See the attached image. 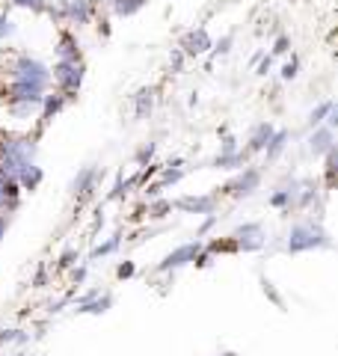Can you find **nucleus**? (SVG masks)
Wrapping results in <instances>:
<instances>
[{
	"label": "nucleus",
	"instance_id": "f257e3e1",
	"mask_svg": "<svg viewBox=\"0 0 338 356\" xmlns=\"http://www.w3.org/2000/svg\"><path fill=\"white\" fill-rule=\"evenodd\" d=\"M36 163V137H3L0 140V175L15 178Z\"/></svg>",
	"mask_w": 338,
	"mask_h": 356
},
{
	"label": "nucleus",
	"instance_id": "f03ea898",
	"mask_svg": "<svg viewBox=\"0 0 338 356\" xmlns=\"http://www.w3.org/2000/svg\"><path fill=\"white\" fill-rule=\"evenodd\" d=\"M326 247H332V241L321 222H297V226H291L288 241H285V250L294 255L309 252V250H326Z\"/></svg>",
	"mask_w": 338,
	"mask_h": 356
},
{
	"label": "nucleus",
	"instance_id": "7ed1b4c3",
	"mask_svg": "<svg viewBox=\"0 0 338 356\" xmlns=\"http://www.w3.org/2000/svg\"><path fill=\"white\" fill-rule=\"evenodd\" d=\"M83 77H86L83 60H56L54 69H51V81L56 86V92H63L69 102H72L77 92H81Z\"/></svg>",
	"mask_w": 338,
	"mask_h": 356
},
{
	"label": "nucleus",
	"instance_id": "20e7f679",
	"mask_svg": "<svg viewBox=\"0 0 338 356\" xmlns=\"http://www.w3.org/2000/svg\"><path fill=\"white\" fill-rule=\"evenodd\" d=\"M9 74L15 81H30V83H42V86H51V65H45L42 60L30 57V54H18L9 65Z\"/></svg>",
	"mask_w": 338,
	"mask_h": 356
},
{
	"label": "nucleus",
	"instance_id": "39448f33",
	"mask_svg": "<svg viewBox=\"0 0 338 356\" xmlns=\"http://www.w3.org/2000/svg\"><path fill=\"white\" fill-rule=\"evenodd\" d=\"M45 92H48V86L42 83H30V81H9L6 86V104L15 107V104H27V107H39Z\"/></svg>",
	"mask_w": 338,
	"mask_h": 356
},
{
	"label": "nucleus",
	"instance_id": "423d86ee",
	"mask_svg": "<svg viewBox=\"0 0 338 356\" xmlns=\"http://www.w3.org/2000/svg\"><path fill=\"white\" fill-rule=\"evenodd\" d=\"M258 184H261V170H255V166H241V172L234 178H229L220 193L232 196V199H246L258 191Z\"/></svg>",
	"mask_w": 338,
	"mask_h": 356
},
{
	"label": "nucleus",
	"instance_id": "0eeeda50",
	"mask_svg": "<svg viewBox=\"0 0 338 356\" xmlns=\"http://www.w3.org/2000/svg\"><path fill=\"white\" fill-rule=\"evenodd\" d=\"M202 247L205 243L202 241H190V243H182V247H175L172 252H166L163 259H161V264L154 267L157 273H172V270H182V267H187V264H193V259L202 252Z\"/></svg>",
	"mask_w": 338,
	"mask_h": 356
},
{
	"label": "nucleus",
	"instance_id": "6e6552de",
	"mask_svg": "<svg viewBox=\"0 0 338 356\" xmlns=\"http://www.w3.org/2000/svg\"><path fill=\"white\" fill-rule=\"evenodd\" d=\"M187 175V170H184V161L182 158H175V161H169L166 166H161V178L157 181H152L149 187H145V196L149 199H154V196H161L166 187H172V184H178L182 178Z\"/></svg>",
	"mask_w": 338,
	"mask_h": 356
},
{
	"label": "nucleus",
	"instance_id": "1a4fd4ad",
	"mask_svg": "<svg viewBox=\"0 0 338 356\" xmlns=\"http://www.w3.org/2000/svg\"><path fill=\"white\" fill-rule=\"evenodd\" d=\"M234 243H238V252H255L264 247V229L261 222H243V226H238L232 232Z\"/></svg>",
	"mask_w": 338,
	"mask_h": 356
},
{
	"label": "nucleus",
	"instance_id": "9d476101",
	"mask_svg": "<svg viewBox=\"0 0 338 356\" xmlns=\"http://www.w3.org/2000/svg\"><path fill=\"white\" fill-rule=\"evenodd\" d=\"M175 211H182V214H214L217 211V196H211V193H190V196H178L175 202H172Z\"/></svg>",
	"mask_w": 338,
	"mask_h": 356
},
{
	"label": "nucleus",
	"instance_id": "9b49d317",
	"mask_svg": "<svg viewBox=\"0 0 338 356\" xmlns=\"http://www.w3.org/2000/svg\"><path fill=\"white\" fill-rule=\"evenodd\" d=\"M211 44H214L211 33H208L205 27H193V30H187L184 36H182L178 48H182L184 57H202V54L211 51Z\"/></svg>",
	"mask_w": 338,
	"mask_h": 356
},
{
	"label": "nucleus",
	"instance_id": "f8f14e48",
	"mask_svg": "<svg viewBox=\"0 0 338 356\" xmlns=\"http://www.w3.org/2000/svg\"><path fill=\"white\" fill-rule=\"evenodd\" d=\"M65 104H69V98H65L63 92H45L42 104H39L42 113H39V131H36V137H39V134H42L45 128L51 125V122H54L56 116H60V110H63Z\"/></svg>",
	"mask_w": 338,
	"mask_h": 356
},
{
	"label": "nucleus",
	"instance_id": "ddd939ff",
	"mask_svg": "<svg viewBox=\"0 0 338 356\" xmlns=\"http://www.w3.org/2000/svg\"><path fill=\"white\" fill-rule=\"evenodd\" d=\"M21 205V187L15 178H6L0 175V214H13V211H18Z\"/></svg>",
	"mask_w": 338,
	"mask_h": 356
},
{
	"label": "nucleus",
	"instance_id": "4468645a",
	"mask_svg": "<svg viewBox=\"0 0 338 356\" xmlns=\"http://www.w3.org/2000/svg\"><path fill=\"white\" fill-rule=\"evenodd\" d=\"M98 175H101L98 166H86V170H81V172H77V178L72 181V193L81 196V199L89 196L95 191V184H98Z\"/></svg>",
	"mask_w": 338,
	"mask_h": 356
},
{
	"label": "nucleus",
	"instance_id": "2eb2a0df",
	"mask_svg": "<svg viewBox=\"0 0 338 356\" xmlns=\"http://www.w3.org/2000/svg\"><path fill=\"white\" fill-rule=\"evenodd\" d=\"M56 60H83L81 57V42L72 30H63L56 39Z\"/></svg>",
	"mask_w": 338,
	"mask_h": 356
},
{
	"label": "nucleus",
	"instance_id": "dca6fc26",
	"mask_svg": "<svg viewBox=\"0 0 338 356\" xmlns=\"http://www.w3.org/2000/svg\"><path fill=\"white\" fill-rule=\"evenodd\" d=\"M273 125L270 122H258V125L252 128V134H250V140H246V154H258V152H264V146H267V140L273 137Z\"/></svg>",
	"mask_w": 338,
	"mask_h": 356
},
{
	"label": "nucleus",
	"instance_id": "f3484780",
	"mask_svg": "<svg viewBox=\"0 0 338 356\" xmlns=\"http://www.w3.org/2000/svg\"><path fill=\"white\" fill-rule=\"evenodd\" d=\"M335 146V131L332 128H326V125H318L312 131V137H309V152L312 154H326Z\"/></svg>",
	"mask_w": 338,
	"mask_h": 356
},
{
	"label": "nucleus",
	"instance_id": "a211bd4d",
	"mask_svg": "<svg viewBox=\"0 0 338 356\" xmlns=\"http://www.w3.org/2000/svg\"><path fill=\"white\" fill-rule=\"evenodd\" d=\"M300 184H303V181H291V184H285V187H279V191L270 196V205L282 208V211H291V208H294V199H297Z\"/></svg>",
	"mask_w": 338,
	"mask_h": 356
},
{
	"label": "nucleus",
	"instance_id": "6ab92c4d",
	"mask_svg": "<svg viewBox=\"0 0 338 356\" xmlns=\"http://www.w3.org/2000/svg\"><path fill=\"white\" fill-rule=\"evenodd\" d=\"M42 178H45V170H42V166H39V163H30L27 170L18 175V187H21V193H33V191H39Z\"/></svg>",
	"mask_w": 338,
	"mask_h": 356
},
{
	"label": "nucleus",
	"instance_id": "aec40b11",
	"mask_svg": "<svg viewBox=\"0 0 338 356\" xmlns=\"http://www.w3.org/2000/svg\"><path fill=\"white\" fill-rule=\"evenodd\" d=\"M113 306V297L110 294H95L92 300H86V303H81V306H74L81 315H101V312H107Z\"/></svg>",
	"mask_w": 338,
	"mask_h": 356
},
{
	"label": "nucleus",
	"instance_id": "412c9836",
	"mask_svg": "<svg viewBox=\"0 0 338 356\" xmlns=\"http://www.w3.org/2000/svg\"><path fill=\"white\" fill-rule=\"evenodd\" d=\"M145 3H149V0H110V13L116 18H131V15H137Z\"/></svg>",
	"mask_w": 338,
	"mask_h": 356
},
{
	"label": "nucleus",
	"instance_id": "4be33fe9",
	"mask_svg": "<svg viewBox=\"0 0 338 356\" xmlns=\"http://www.w3.org/2000/svg\"><path fill=\"white\" fill-rule=\"evenodd\" d=\"M288 140H291V134H288V131H273V137H270V140H267V146H264V154H267V161H276L279 154L285 152Z\"/></svg>",
	"mask_w": 338,
	"mask_h": 356
},
{
	"label": "nucleus",
	"instance_id": "5701e85b",
	"mask_svg": "<svg viewBox=\"0 0 338 356\" xmlns=\"http://www.w3.org/2000/svg\"><path fill=\"white\" fill-rule=\"evenodd\" d=\"M152 107H154V89H140V92L134 95V113L145 119L152 113Z\"/></svg>",
	"mask_w": 338,
	"mask_h": 356
},
{
	"label": "nucleus",
	"instance_id": "b1692460",
	"mask_svg": "<svg viewBox=\"0 0 338 356\" xmlns=\"http://www.w3.org/2000/svg\"><path fill=\"white\" fill-rule=\"evenodd\" d=\"M145 214H149V220H163L166 214H172V202H169V199L154 196L149 202V208H145Z\"/></svg>",
	"mask_w": 338,
	"mask_h": 356
},
{
	"label": "nucleus",
	"instance_id": "393cba45",
	"mask_svg": "<svg viewBox=\"0 0 338 356\" xmlns=\"http://www.w3.org/2000/svg\"><path fill=\"white\" fill-rule=\"evenodd\" d=\"M119 243H122V232H116L113 238H107L104 243H98V247L89 252V261H95V259H104V255H110V252H116L119 250Z\"/></svg>",
	"mask_w": 338,
	"mask_h": 356
},
{
	"label": "nucleus",
	"instance_id": "a878e982",
	"mask_svg": "<svg viewBox=\"0 0 338 356\" xmlns=\"http://www.w3.org/2000/svg\"><path fill=\"white\" fill-rule=\"evenodd\" d=\"M326 163H323V175H326V187H332L335 184V170H338V149L332 146L330 152L323 154Z\"/></svg>",
	"mask_w": 338,
	"mask_h": 356
},
{
	"label": "nucleus",
	"instance_id": "bb28decb",
	"mask_svg": "<svg viewBox=\"0 0 338 356\" xmlns=\"http://www.w3.org/2000/svg\"><path fill=\"white\" fill-rule=\"evenodd\" d=\"M335 107V102H321L318 107H314L312 110V113H309V125L312 128H318V125H323V122H326V116H330V110Z\"/></svg>",
	"mask_w": 338,
	"mask_h": 356
},
{
	"label": "nucleus",
	"instance_id": "cd10ccee",
	"mask_svg": "<svg viewBox=\"0 0 338 356\" xmlns=\"http://www.w3.org/2000/svg\"><path fill=\"white\" fill-rule=\"evenodd\" d=\"M9 3L18 6V9H27V13H33V15L48 13V0H9Z\"/></svg>",
	"mask_w": 338,
	"mask_h": 356
},
{
	"label": "nucleus",
	"instance_id": "c85d7f7f",
	"mask_svg": "<svg viewBox=\"0 0 338 356\" xmlns=\"http://www.w3.org/2000/svg\"><path fill=\"white\" fill-rule=\"evenodd\" d=\"M15 21L13 18H9L6 13H0V42H6V39H13L15 36Z\"/></svg>",
	"mask_w": 338,
	"mask_h": 356
},
{
	"label": "nucleus",
	"instance_id": "c756f323",
	"mask_svg": "<svg viewBox=\"0 0 338 356\" xmlns=\"http://www.w3.org/2000/svg\"><path fill=\"white\" fill-rule=\"evenodd\" d=\"M154 152H157V143H145V146L137 152V154H134V161H137L140 166H145V163H152V158H154Z\"/></svg>",
	"mask_w": 338,
	"mask_h": 356
},
{
	"label": "nucleus",
	"instance_id": "7c9ffc66",
	"mask_svg": "<svg viewBox=\"0 0 338 356\" xmlns=\"http://www.w3.org/2000/svg\"><path fill=\"white\" fill-rule=\"evenodd\" d=\"M232 42H234V36H223L220 42H214V44H211V51H208V54H211V57H225V54L232 51Z\"/></svg>",
	"mask_w": 338,
	"mask_h": 356
},
{
	"label": "nucleus",
	"instance_id": "2f4dec72",
	"mask_svg": "<svg viewBox=\"0 0 338 356\" xmlns=\"http://www.w3.org/2000/svg\"><path fill=\"white\" fill-rule=\"evenodd\" d=\"M74 261H77V250L69 247V250L60 252V259H56V267H60V270H69V267H74Z\"/></svg>",
	"mask_w": 338,
	"mask_h": 356
},
{
	"label": "nucleus",
	"instance_id": "473e14b6",
	"mask_svg": "<svg viewBox=\"0 0 338 356\" xmlns=\"http://www.w3.org/2000/svg\"><path fill=\"white\" fill-rule=\"evenodd\" d=\"M297 72H300V60H297V57H291L285 65H282V81H294Z\"/></svg>",
	"mask_w": 338,
	"mask_h": 356
},
{
	"label": "nucleus",
	"instance_id": "72a5a7b5",
	"mask_svg": "<svg viewBox=\"0 0 338 356\" xmlns=\"http://www.w3.org/2000/svg\"><path fill=\"white\" fill-rule=\"evenodd\" d=\"M217 220H220V214H205V222H202V226L196 229V238H205L208 232H211L214 226H217Z\"/></svg>",
	"mask_w": 338,
	"mask_h": 356
},
{
	"label": "nucleus",
	"instance_id": "f704fd0d",
	"mask_svg": "<svg viewBox=\"0 0 338 356\" xmlns=\"http://www.w3.org/2000/svg\"><path fill=\"white\" fill-rule=\"evenodd\" d=\"M238 149H241V146H238V140H234L232 134H225L223 143H220V154H234Z\"/></svg>",
	"mask_w": 338,
	"mask_h": 356
},
{
	"label": "nucleus",
	"instance_id": "c9c22d12",
	"mask_svg": "<svg viewBox=\"0 0 338 356\" xmlns=\"http://www.w3.org/2000/svg\"><path fill=\"white\" fill-rule=\"evenodd\" d=\"M184 60H187V57L182 54V48H175V51H172V57H169V69H172V72L178 74V72L184 69Z\"/></svg>",
	"mask_w": 338,
	"mask_h": 356
},
{
	"label": "nucleus",
	"instance_id": "e433bc0d",
	"mask_svg": "<svg viewBox=\"0 0 338 356\" xmlns=\"http://www.w3.org/2000/svg\"><path fill=\"white\" fill-rule=\"evenodd\" d=\"M134 273H137V264H134V261H122V264L116 267V276H119V280H131Z\"/></svg>",
	"mask_w": 338,
	"mask_h": 356
},
{
	"label": "nucleus",
	"instance_id": "4c0bfd02",
	"mask_svg": "<svg viewBox=\"0 0 338 356\" xmlns=\"http://www.w3.org/2000/svg\"><path fill=\"white\" fill-rule=\"evenodd\" d=\"M261 288H264V294L270 297V300H273V303L282 309V297H279V291H276V288H273V282H270L267 280V276H264V280H261Z\"/></svg>",
	"mask_w": 338,
	"mask_h": 356
},
{
	"label": "nucleus",
	"instance_id": "58836bf2",
	"mask_svg": "<svg viewBox=\"0 0 338 356\" xmlns=\"http://www.w3.org/2000/svg\"><path fill=\"white\" fill-rule=\"evenodd\" d=\"M288 51H291V39L288 36H279L273 42V57H282V54H288Z\"/></svg>",
	"mask_w": 338,
	"mask_h": 356
},
{
	"label": "nucleus",
	"instance_id": "ea45409f",
	"mask_svg": "<svg viewBox=\"0 0 338 356\" xmlns=\"http://www.w3.org/2000/svg\"><path fill=\"white\" fill-rule=\"evenodd\" d=\"M15 339H24V336H21V330H6V332H0V344L15 341Z\"/></svg>",
	"mask_w": 338,
	"mask_h": 356
},
{
	"label": "nucleus",
	"instance_id": "a19ab883",
	"mask_svg": "<svg viewBox=\"0 0 338 356\" xmlns=\"http://www.w3.org/2000/svg\"><path fill=\"white\" fill-rule=\"evenodd\" d=\"M86 280V264H81V267H74V270H72V282L74 285H81Z\"/></svg>",
	"mask_w": 338,
	"mask_h": 356
},
{
	"label": "nucleus",
	"instance_id": "79ce46f5",
	"mask_svg": "<svg viewBox=\"0 0 338 356\" xmlns=\"http://www.w3.org/2000/svg\"><path fill=\"white\" fill-rule=\"evenodd\" d=\"M98 33H101V36H110V21H101V24H98Z\"/></svg>",
	"mask_w": 338,
	"mask_h": 356
},
{
	"label": "nucleus",
	"instance_id": "37998d69",
	"mask_svg": "<svg viewBox=\"0 0 338 356\" xmlns=\"http://www.w3.org/2000/svg\"><path fill=\"white\" fill-rule=\"evenodd\" d=\"M3 235H6V217L0 214V243H3Z\"/></svg>",
	"mask_w": 338,
	"mask_h": 356
},
{
	"label": "nucleus",
	"instance_id": "c03bdc74",
	"mask_svg": "<svg viewBox=\"0 0 338 356\" xmlns=\"http://www.w3.org/2000/svg\"><path fill=\"white\" fill-rule=\"evenodd\" d=\"M92 6L98 9V6H110V0H92Z\"/></svg>",
	"mask_w": 338,
	"mask_h": 356
},
{
	"label": "nucleus",
	"instance_id": "a18cd8bd",
	"mask_svg": "<svg viewBox=\"0 0 338 356\" xmlns=\"http://www.w3.org/2000/svg\"><path fill=\"white\" fill-rule=\"evenodd\" d=\"M223 356H238V353H223Z\"/></svg>",
	"mask_w": 338,
	"mask_h": 356
}]
</instances>
